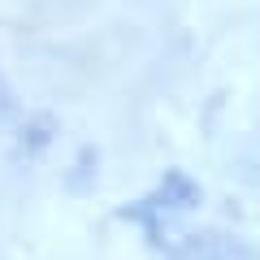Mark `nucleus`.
Segmentation results:
<instances>
[{
	"mask_svg": "<svg viewBox=\"0 0 260 260\" xmlns=\"http://www.w3.org/2000/svg\"><path fill=\"white\" fill-rule=\"evenodd\" d=\"M182 260H260V256L247 247V243L225 239V234H204V239L195 234V239H186Z\"/></svg>",
	"mask_w": 260,
	"mask_h": 260,
	"instance_id": "f257e3e1",
	"label": "nucleus"
},
{
	"mask_svg": "<svg viewBox=\"0 0 260 260\" xmlns=\"http://www.w3.org/2000/svg\"><path fill=\"white\" fill-rule=\"evenodd\" d=\"M195 200H200V186H195L186 174H169L165 182H160L156 200H148V204L152 208H174V213H182V208H191Z\"/></svg>",
	"mask_w": 260,
	"mask_h": 260,
	"instance_id": "f03ea898",
	"label": "nucleus"
},
{
	"mask_svg": "<svg viewBox=\"0 0 260 260\" xmlns=\"http://www.w3.org/2000/svg\"><path fill=\"white\" fill-rule=\"evenodd\" d=\"M9 113H13V95L5 87V78H0V117H9Z\"/></svg>",
	"mask_w": 260,
	"mask_h": 260,
	"instance_id": "7ed1b4c3",
	"label": "nucleus"
}]
</instances>
